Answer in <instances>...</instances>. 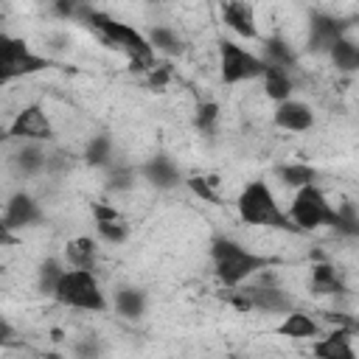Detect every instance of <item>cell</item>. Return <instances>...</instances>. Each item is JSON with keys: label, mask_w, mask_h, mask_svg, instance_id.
I'll return each mask as SVG.
<instances>
[{"label": "cell", "mask_w": 359, "mask_h": 359, "mask_svg": "<svg viewBox=\"0 0 359 359\" xmlns=\"http://www.w3.org/2000/svg\"><path fill=\"white\" fill-rule=\"evenodd\" d=\"M222 20L227 28H233L238 36L244 39H258V17H255V6L241 3V0H230L222 6Z\"/></svg>", "instance_id": "obj_14"}, {"label": "cell", "mask_w": 359, "mask_h": 359, "mask_svg": "<svg viewBox=\"0 0 359 359\" xmlns=\"http://www.w3.org/2000/svg\"><path fill=\"white\" fill-rule=\"evenodd\" d=\"M20 345V331L0 314V348H14Z\"/></svg>", "instance_id": "obj_30"}, {"label": "cell", "mask_w": 359, "mask_h": 359, "mask_svg": "<svg viewBox=\"0 0 359 359\" xmlns=\"http://www.w3.org/2000/svg\"><path fill=\"white\" fill-rule=\"evenodd\" d=\"M45 163H48V149L42 143H20L14 151H11V165L17 174L22 177H34V174H42L45 171Z\"/></svg>", "instance_id": "obj_16"}, {"label": "cell", "mask_w": 359, "mask_h": 359, "mask_svg": "<svg viewBox=\"0 0 359 359\" xmlns=\"http://www.w3.org/2000/svg\"><path fill=\"white\" fill-rule=\"evenodd\" d=\"M59 306L73 309V311H90V314H101L109 309L107 292L98 280V275L93 269H73L67 266L50 294Z\"/></svg>", "instance_id": "obj_4"}, {"label": "cell", "mask_w": 359, "mask_h": 359, "mask_svg": "<svg viewBox=\"0 0 359 359\" xmlns=\"http://www.w3.org/2000/svg\"><path fill=\"white\" fill-rule=\"evenodd\" d=\"M95 252H98L95 241L87 238V236H79V238L67 241V247H65V261H67V266H73V269H93Z\"/></svg>", "instance_id": "obj_22"}, {"label": "cell", "mask_w": 359, "mask_h": 359, "mask_svg": "<svg viewBox=\"0 0 359 359\" xmlns=\"http://www.w3.org/2000/svg\"><path fill=\"white\" fill-rule=\"evenodd\" d=\"M311 356H314V359H356V351H353V331H348V328H334V331L323 334L320 339H314Z\"/></svg>", "instance_id": "obj_13"}, {"label": "cell", "mask_w": 359, "mask_h": 359, "mask_svg": "<svg viewBox=\"0 0 359 359\" xmlns=\"http://www.w3.org/2000/svg\"><path fill=\"white\" fill-rule=\"evenodd\" d=\"M84 14V20L104 36V42H109L115 50H121L137 70H151L154 62H157V53L151 50L149 39L143 31H137L135 25L129 22H121L104 11H95V8H79Z\"/></svg>", "instance_id": "obj_2"}, {"label": "cell", "mask_w": 359, "mask_h": 359, "mask_svg": "<svg viewBox=\"0 0 359 359\" xmlns=\"http://www.w3.org/2000/svg\"><path fill=\"white\" fill-rule=\"evenodd\" d=\"M236 210L238 219L250 227H264V230H278V233H294V224L289 222L286 210L278 205L275 191L264 180H250L238 196H236Z\"/></svg>", "instance_id": "obj_3"}, {"label": "cell", "mask_w": 359, "mask_h": 359, "mask_svg": "<svg viewBox=\"0 0 359 359\" xmlns=\"http://www.w3.org/2000/svg\"><path fill=\"white\" fill-rule=\"evenodd\" d=\"M328 59L334 62L337 70H342V73H353V70L359 67V48H356V42H351L348 36H339V39L331 45Z\"/></svg>", "instance_id": "obj_23"}, {"label": "cell", "mask_w": 359, "mask_h": 359, "mask_svg": "<svg viewBox=\"0 0 359 359\" xmlns=\"http://www.w3.org/2000/svg\"><path fill=\"white\" fill-rule=\"evenodd\" d=\"M112 306L121 317L126 320H140L146 314V294L135 286H121L115 294H112Z\"/></svg>", "instance_id": "obj_20"}, {"label": "cell", "mask_w": 359, "mask_h": 359, "mask_svg": "<svg viewBox=\"0 0 359 359\" xmlns=\"http://www.w3.org/2000/svg\"><path fill=\"white\" fill-rule=\"evenodd\" d=\"M137 171H140V177H143L149 185H154L157 191H171V188H177V185L182 182V171L177 168V163H174L168 154H151Z\"/></svg>", "instance_id": "obj_12"}, {"label": "cell", "mask_w": 359, "mask_h": 359, "mask_svg": "<svg viewBox=\"0 0 359 359\" xmlns=\"http://www.w3.org/2000/svg\"><path fill=\"white\" fill-rule=\"evenodd\" d=\"M14 241H17V233H14V230H11V227H8V224L0 219V250L11 247Z\"/></svg>", "instance_id": "obj_31"}, {"label": "cell", "mask_w": 359, "mask_h": 359, "mask_svg": "<svg viewBox=\"0 0 359 359\" xmlns=\"http://www.w3.org/2000/svg\"><path fill=\"white\" fill-rule=\"evenodd\" d=\"M65 269H67V264H62L59 258H53V255H50V258H45V261L39 264V269H36V289H39L42 294H48V297H50Z\"/></svg>", "instance_id": "obj_25"}, {"label": "cell", "mask_w": 359, "mask_h": 359, "mask_svg": "<svg viewBox=\"0 0 359 359\" xmlns=\"http://www.w3.org/2000/svg\"><path fill=\"white\" fill-rule=\"evenodd\" d=\"M8 137L17 143H48L56 137L53 121L48 115V109L39 101H31L25 107H20L11 121H8Z\"/></svg>", "instance_id": "obj_8"}, {"label": "cell", "mask_w": 359, "mask_h": 359, "mask_svg": "<svg viewBox=\"0 0 359 359\" xmlns=\"http://www.w3.org/2000/svg\"><path fill=\"white\" fill-rule=\"evenodd\" d=\"M264 62L258 53H252L250 48L233 42V39H222L219 42V76L224 84H241V81H255L264 76Z\"/></svg>", "instance_id": "obj_7"}, {"label": "cell", "mask_w": 359, "mask_h": 359, "mask_svg": "<svg viewBox=\"0 0 359 359\" xmlns=\"http://www.w3.org/2000/svg\"><path fill=\"white\" fill-rule=\"evenodd\" d=\"M309 289L314 294H339L342 292V278H339V269L334 264H314L311 266V280H309Z\"/></svg>", "instance_id": "obj_21"}, {"label": "cell", "mask_w": 359, "mask_h": 359, "mask_svg": "<svg viewBox=\"0 0 359 359\" xmlns=\"http://www.w3.org/2000/svg\"><path fill=\"white\" fill-rule=\"evenodd\" d=\"M87 163L90 165H112V140L107 135H95L90 143H87V151H84Z\"/></svg>", "instance_id": "obj_27"}, {"label": "cell", "mask_w": 359, "mask_h": 359, "mask_svg": "<svg viewBox=\"0 0 359 359\" xmlns=\"http://www.w3.org/2000/svg\"><path fill=\"white\" fill-rule=\"evenodd\" d=\"M241 294L250 303V311H264V314H289L294 309V294L280 286V283H247Z\"/></svg>", "instance_id": "obj_9"}, {"label": "cell", "mask_w": 359, "mask_h": 359, "mask_svg": "<svg viewBox=\"0 0 359 359\" xmlns=\"http://www.w3.org/2000/svg\"><path fill=\"white\" fill-rule=\"evenodd\" d=\"M50 67V59L36 53L25 39L0 31V84L36 76Z\"/></svg>", "instance_id": "obj_6"}, {"label": "cell", "mask_w": 359, "mask_h": 359, "mask_svg": "<svg viewBox=\"0 0 359 359\" xmlns=\"http://www.w3.org/2000/svg\"><path fill=\"white\" fill-rule=\"evenodd\" d=\"M219 107L213 104V101H205V104H199L196 107V115H194V123H196V129H202V132H210L213 126H216V121H219Z\"/></svg>", "instance_id": "obj_28"}, {"label": "cell", "mask_w": 359, "mask_h": 359, "mask_svg": "<svg viewBox=\"0 0 359 359\" xmlns=\"http://www.w3.org/2000/svg\"><path fill=\"white\" fill-rule=\"evenodd\" d=\"M0 219L17 233V230L31 227V224H36V222L42 219V205H39L31 194H25V191H14V194L6 199V205H3V216H0Z\"/></svg>", "instance_id": "obj_10"}, {"label": "cell", "mask_w": 359, "mask_h": 359, "mask_svg": "<svg viewBox=\"0 0 359 359\" xmlns=\"http://www.w3.org/2000/svg\"><path fill=\"white\" fill-rule=\"evenodd\" d=\"M272 123L283 132H309L314 126V109L300 98H289L275 104Z\"/></svg>", "instance_id": "obj_11"}, {"label": "cell", "mask_w": 359, "mask_h": 359, "mask_svg": "<svg viewBox=\"0 0 359 359\" xmlns=\"http://www.w3.org/2000/svg\"><path fill=\"white\" fill-rule=\"evenodd\" d=\"M224 359H247V356H241V353H230V356H224Z\"/></svg>", "instance_id": "obj_33"}, {"label": "cell", "mask_w": 359, "mask_h": 359, "mask_svg": "<svg viewBox=\"0 0 359 359\" xmlns=\"http://www.w3.org/2000/svg\"><path fill=\"white\" fill-rule=\"evenodd\" d=\"M95 233H98L101 241L118 247V244H123V241L129 238L132 227L126 224V219L118 216L115 208H101V205H98V208H95Z\"/></svg>", "instance_id": "obj_15"}, {"label": "cell", "mask_w": 359, "mask_h": 359, "mask_svg": "<svg viewBox=\"0 0 359 359\" xmlns=\"http://www.w3.org/2000/svg\"><path fill=\"white\" fill-rule=\"evenodd\" d=\"M149 45L154 53H165V56H180L185 50V39L177 28L171 25H151L149 34H146Z\"/></svg>", "instance_id": "obj_18"}, {"label": "cell", "mask_w": 359, "mask_h": 359, "mask_svg": "<svg viewBox=\"0 0 359 359\" xmlns=\"http://www.w3.org/2000/svg\"><path fill=\"white\" fill-rule=\"evenodd\" d=\"M278 180L283 182V185H289V188H303V185H314L317 182V168H311L309 163H286V165H280L278 171Z\"/></svg>", "instance_id": "obj_24"}, {"label": "cell", "mask_w": 359, "mask_h": 359, "mask_svg": "<svg viewBox=\"0 0 359 359\" xmlns=\"http://www.w3.org/2000/svg\"><path fill=\"white\" fill-rule=\"evenodd\" d=\"M278 334L280 337H289V339H314V337L323 334V325L311 314L292 309L289 314H283V320L278 325Z\"/></svg>", "instance_id": "obj_17"}, {"label": "cell", "mask_w": 359, "mask_h": 359, "mask_svg": "<svg viewBox=\"0 0 359 359\" xmlns=\"http://www.w3.org/2000/svg\"><path fill=\"white\" fill-rule=\"evenodd\" d=\"M286 216L294 224V230L311 233V230H320V227L334 230L337 210H334V202L328 199V194L314 182V185H303V188L294 191Z\"/></svg>", "instance_id": "obj_5"}, {"label": "cell", "mask_w": 359, "mask_h": 359, "mask_svg": "<svg viewBox=\"0 0 359 359\" xmlns=\"http://www.w3.org/2000/svg\"><path fill=\"white\" fill-rule=\"evenodd\" d=\"M42 359H65V356H62V353H56V351H48Z\"/></svg>", "instance_id": "obj_32"}, {"label": "cell", "mask_w": 359, "mask_h": 359, "mask_svg": "<svg viewBox=\"0 0 359 359\" xmlns=\"http://www.w3.org/2000/svg\"><path fill=\"white\" fill-rule=\"evenodd\" d=\"M210 264H213V275L227 289H238L241 283L252 280L261 269L275 266V258L266 252H258L230 236H219L210 241Z\"/></svg>", "instance_id": "obj_1"}, {"label": "cell", "mask_w": 359, "mask_h": 359, "mask_svg": "<svg viewBox=\"0 0 359 359\" xmlns=\"http://www.w3.org/2000/svg\"><path fill=\"white\" fill-rule=\"evenodd\" d=\"M334 210H337L334 230H337L339 236H345V238H356V236H359V213H356V205L345 199V202L334 205Z\"/></svg>", "instance_id": "obj_26"}, {"label": "cell", "mask_w": 359, "mask_h": 359, "mask_svg": "<svg viewBox=\"0 0 359 359\" xmlns=\"http://www.w3.org/2000/svg\"><path fill=\"white\" fill-rule=\"evenodd\" d=\"M261 81H264V93H266L275 104L292 98V90H294L292 70H283V67H264Z\"/></svg>", "instance_id": "obj_19"}, {"label": "cell", "mask_w": 359, "mask_h": 359, "mask_svg": "<svg viewBox=\"0 0 359 359\" xmlns=\"http://www.w3.org/2000/svg\"><path fill=\"white\" fill-rule=\"evenodd\" d=\"M73 353H76V359H98V356H101V342H98V337H81V339L73 345Z\"/></svg>", "instance_id": "obj_29"}]
</instances>
